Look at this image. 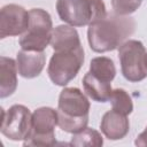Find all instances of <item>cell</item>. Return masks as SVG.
<instances>
[{
    "label": "cell",
    "mask_w": 147,
    "mask_h": 147,
    "mask_svg": "<svg viewBox=\"0 0 147 147\" xmlns=\"http://www.w3.org/2000/svg\"><path fill=\"white\" fill-rule=\"evenodd\" d=\"M141 5V0H111V7L114 13L122 16H129L133 14Z\"/></svg>",
    "instance_id": "ac0fdd59"
},
{
    "label": "cell",
    "mask_w": 147,
    "mask_h": 147,
    "mask_svg": "<svg viewBox=\"0 0 147 147\" xmlns=\"http://www.w3.org/2000/svg\"><path fill=\"white\" fill-rule=\"evenodd\" d=\"M134 29L136 21L132 17L115 13L107 14L103 18L88 25V45L95 53L114 51L133 34Z\"/></svg>",
    "instance_id": "6da1fadb"
},
{
    "label": "cell",
    "mask_w": 147,
    "mask_h": 147,
    "mask_svg": "<svg viewBox=\"0 0 147 147\" xmlns=\"http://www.w3.org/2000/svg\"><path fill=\"white\" fill-rule=\"evenodd\" d=\"M90 101L77 87H64L57 102V125L68 133H77L88 123Z\"/></svg>",
    "instance_id": "7a4b0ae2"
},
{
    "label": "cell",
    "mask_w": 147,
    "mask_h": 147,
    "mask_svg": "<svg viewBox=\"0 0 147 147\" xmlns=\"http://www.w3.org/2000/svg\"><path fill=\"white\" fill-rule=\"evenodd\" d=\"M146 67H147V54H146Z\"/></svg>",
    "instance_id": "ffe728a7"
},
{
    "label": "cell",
    "mask_w": 147,
    "mask_h": 147,
    "mask_svg": "<svg viewBox=\"0 0 147 147\" xmlns=\"http://www.w3.org/2000/svg\"><path fill=\"white\" fill-rule=\"evenodd\" d=\"M57 125V110L51 107H40L32 114V126L23 146H54L55 126Z\"/></svg>",
    "instance_id": "52a82bcc"
},
{
    "label": "cell",
    "mask_w": 147,
    "mask_h": 147,
    "mask_svg": "<svg viewBox=\"0 0 147 147\" xmlns=\"http://www.w3.org/2000/svg\"><path fill=\"white\" fill-rule=\"evenodd\" d=\"M17 63L11 57H0V98L14 94L17 88Z\"/></svg>",
    "instance_id": "7c38bea8"
},
{
    "label": "cell",
    "mask_w": 147,
    "mask_h": 147,
    "mask_svg": "<svg viewBox=\"0 0 147 147\" xmlns=\"http://www.w3.org/2000/svg\"><path fill=\"white\" fill-rule=\"evenodd\" d=\"M53 30V22L48 11L42 8L30 9L29 26L18 40L21 48L25 51L44 52L51 44Z\"/></svg>",
    "instance_id": "277c9868"
},
{
    "label": "cell",
    "mask_w": 147,
    "mask_h": 147,
    "mask_svg": "<svg viewBox=\"0 0 147 147\" xmlns=\"http://www.w3.org/2000/svg\"><path fill=\"white\" fill-rule=\"evenodd\" d=\"M56 11L61 21L75 28L90 25L107 15L102 0H57Z\"/></svg>",
    "instance_id": "3957f363"
},
{
    "label": "cell",
    "mask_w": 147,
    "mask_h": 147,
    "mask_svg": "<svg viewBox=\"0 0 147 147\" xmlns=\"http://www.w3.org/2000/svg\"><path fill=\"white\" fill-rule=\"evenodd\" d=\"M146 49L141 41L129 39L118 47V59L124 78L138 83L147 77Z\"/></svg>",
    "instance_id": "8992f818"
},
{
    "label": "cell",
    "mask_w": 147,
    "mask_h": 147,
    "mask_svg": "<svg viewBox=\"0 0 147 147\" xmlns=\"http://www.w3.org/2000/svg\"><path fill=\"white\" fill-rule=\"evenodd\" d=\"M1 110V133L13 141L24 140L32 126V114L29 108L23 105H14L7 111Z\"/></svg>",
    "instance_id": "ba28073f"
},
{
    "label": "cell",
    "mask_w": 147,
    "mask_h": 147,
    "mask_svg": "<svg viewBox=\"0 0 147 147\" xmlns=\"http://www.w3.org/2000/svg\"><path fill=\"white\" fill-rule=\"evenodd\" d=\"M16 63L20 76L28 79L36 78L41 74L45 67L46 55L44 52L21 49L17 53Z\"/></svg>",
    "instance_id": "30bf717a"
},
{
    "label": "cell",
    "mask_w": 147,
    "mask_h": 147,
    "mask_svg": "<svg viewBox=\"0 0 147 147\" xmlns=\"http://www.w3.org/2000/svg\"><path fill=\"white\" fill-rule=\"evenodd\" d=\"M51 46L53 51L56 52L78 48L82 46V42L75 26H71L69 24H62L57 25L53 30Z\"/></svg>",
    "instance_id": "4fadbf2b"
},
{
    "label": "cell",
    "mask_w": 147,
    "mask_h": 147,
    "mask_svg": "<svg viewBox=\"0 0 147 147\" xmlns=\"http://www.w3.org/2000/svg\"><path fill=\"white\" fill-rule=\"evenodd\" d=\"M100 129L107 139L121 140L129 133L130 122L126 115H123L111 109L105 113V115L102 116Z\"/></svg>",
    "instance_id": "8fae6325"
},
{
    "label": "cell",
    "mask_w": 147,
    "mask_h": 147,
    "mask_svg": "<svg viewBox=\"0 0 147 147\" xmlns=\"http://www.w3.org/2000/svg\"><path fill=\"white\" fill-rule=\"evenodd\" d=\"M90 72L103 82L111 83L116 75V68L110 57L96 56L90 62Z\"/></svg>",
    "instance_id": "9a60e30c"
},
{
    "label": "cell",
    "mask_w": 147,
    "mask_h": 147,
    "mask_svg": "<svg viewBox=\"0 0 147 147\" xmlns=\"http://www.w3.org/2000/svg\"><path fill=\"white\" fill-rule=\"evenodd\" d=\"M29 26V11L18 5L9 3L0 10V38L22 36Z\"/></svg>",
    "instance_id": "9c48e42d"
},
{
    "label": "cell",
    "mask_w": 147,
    "mask_h": 147,
    "mask_svg": "<svg viewBox=\"0 0 147 147\" xmlns=\"http://www.w3.org/2000/svg\"><path fill=\"white\" fill-rule=\"evenodd\" d=\"M70 145L75 147H100L103 145V139L99 131L86 126L82 131L72 134Z\"/></svg>",
    "instance_id": "2e32d148"
},
{
    "label": "cell",
    "mask_w": 147,
    "mask_h": 147,
    "mask_svg": "<svg viewBox=\"0 0 147 147\" xmlns=\"http://www.w3.org/2000/svg\"><path fill=\"white\" fill-rule=\"evenodd\" d=\"M84 60L83 46L75 49L54 52L47 68L49 79L57 86H65L77 76Z\"/></svg>",
    "instance_id": "5b68a950"
},
{
    "label": "cell",
    "mask_w": 147,
    "mask_h": 147,
    "mask_svg": "<svg viewBox=\"0 0 147 147\" xmlns=\"http://www.w3.org/2000/svg\"><path fill=\"white\" fill-rule=\"evenodd\" d=\"M134 145L136 146H139V147H147V126L137 137V139L134 140Z\"/></svg>",
    "instance_id": "d6986e66"
},
{
    "label": "cell",
    "mask_w": 147,
    "mask_h": 147,
    "mask_svg": "<svg viewBox=\"0 0 147 147\" xmlns=\"http://www.w3.org/2000/svg\"><path fill=\"white\" fill-rule=\"evenodd\" d=\"M111 102V109L123 115H130L133 111V102L129 93L123 88H115L111 92L109 99Z\"/></svg>",
    "instance_id": "e0dca14e"
},
{
    "label": "cell",
    "mask_w": 147,
    "mask_h": 147,
    "mask_svg": "<svg viewBox=\"0 0 147 147\" xmlns=\"http://www.w3.org/2000/svg\"><path fill=\"white\" fill-rule=\"evenodd\" d=\"M83 87L85 93L96 102H107L111 96V84L103 82L92 75L90 71L83 78Z\"/></svg>",
    "instance_id": "5bb4252c"
}]
</instances>
